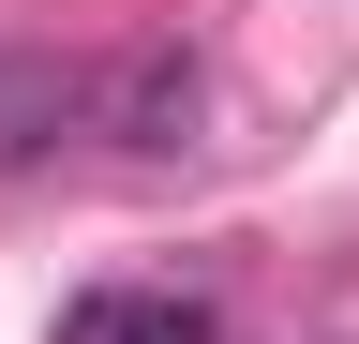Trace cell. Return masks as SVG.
<instances>
[{"instance_id": "6da1fadb", "label": "cell", "mask_w": 359, "mask_h": 344, "mask_svg": "<svg viewBox=\"0 0 359 344\" xmlns=\"http://www.w3.org/2000/svg\"><path fill=\"white\" fill-rule=\"evenodd\" d=\"M45 344H224V329H210V299H180V284H90V299H60Z\"/></svg>"}, {"instance_id": "3957f363", "label": "cell", "mask_w": 359, "mask_h": 344, "mask_svg": "<svg viewBox=\"0 0 359 344\" xmlns=\"http://www.w3.org/2000/svg\"><path fill=\"white\" fill-rule=\"evenodd\" d=\"M105 90H90L75 60H0V165H30V150H60V120H90Z\"/></svg>"}, {"instance_id": "7a4b0ae2", "label": "cell", "mask_w": 359, "mask_h": 344, "mask_svg": "<svg viewBox=\"0 0 359 344\" xmlns=\"http://www.w3.org/2000/svg\"><path fill=\"white\" fill-rule=\"evenodd\" d=\"M105 120H120V150H195V60H180V46H135L105 75Z\"/></svg>"}]
</instances>
